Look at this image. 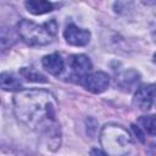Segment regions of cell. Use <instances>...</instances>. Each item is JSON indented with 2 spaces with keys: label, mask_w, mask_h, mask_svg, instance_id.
I'll return each instance as SVG.
<instances>
[{
  "label": "cell",
  "mask_w": 156,
  "mask_h": 156,
  "mask_svg": "<svg viewBox=\"0 0 156 156\" xmlns=\"http://www.w3.org/2000/svg\"><path fill=\"white\" fill-rule=\"evenodd\" d=\"M13 110L23 124L50 138V144L54 140L60 144L58 124L55 119L57 101L54 94L43 89L18 91L13 96Z\"/></svg>",
  "instance_id": "6da1fadb"
},
{
  "label": "cell",
  "mask_w": 156,
  "mask_h": 156,
  "mask_svg": "<svg viewBox=\"0 0 156 156\" xmlns=\"http://www.w3.org/2000/svg\"><path fill=\"white\" fill-rule=\"evenodd\" d=\"M100 143L110 156H128L133 150L130 134L118 124L104 126L100 133Z\"/></svg>",
  "instance_id": "7a4b0ae2"
},
{
  "label": "cell",
  "mask_w": 156,
  "mask_h": 156,
  "mask_svg": "<svg viewBox=\"0 0 156 156\" xmlns=\"http://www.w3.org/2000/svg\"><path fill=\"white\" fill-rule=\"evenodd\" d=\"M57 27L55 18H51L43 24H37L29 20H22L17 26V32L26 44L30 46H40L54 40Z\"/></svg>",
  "instance_id": "3957f363"
},
{
  "label": "cell",
  "mask_w": 156,
  "mask_h": 156,
  "mask_svg": "<svg viewBox=\"0 0 156 156\" xmlns=\"http://www.w3.org/2000/svg\"><path fill=\"white\" fill-rule=\"evenodd\" d=\"M80 83L87 90L94 94H100L107 89L110 84V77L105 72H94L84 77Z\"/></svg>",
  "instance_id": "277c9868"
},
{
  "label": "cell",
  "mask_w": 156,
  "mask_h": 156,
  "mask_svg": "<svg viewBox=\"0 0 156 156\" xmlns=\"http://www.w3.org/2000/svg\"><path fill=\"white\" fill-rule=\"evenodd\" d=\"M156 95V84H145L138 88V90L134 94V105L141 110L147 111L151 108L154 104V99Z\"/></svg>",
  "instance_id": "5b68a950"
},
{
  "label": "cell",
  "mask_w": 156,
  "mask_h": 156,
  "mask_svg": "<svg viewBox=\"0 0 156 156\" xmlns=\"http://www.w3.org/2000/svg\"><path fill=\"white\" fill-rule=\"evenodd\" d=\"M66 41L74 46H84L90 41V32L88 29L79 28L74 24H68L63 32Z\"/></svg>",
  "instance_id": "8992f818"
},
{
  "label": "cell",
  "mask_w": 156,
  "mask_h": 156,
  "mask_svg": "<svg viewBox=\"0 0 156 156\" xmlns=\"http://www.w3.org/2000/svg\"><path fill=\"white\" fill-rule=\"evenodd\" d=\"M69 67L72 69V73L74 77L79 78L80 80L88 76V73L91 71V62L88 56L78 54V55H72L68 60Z\"/></svg>",
  "instance_id": "52a82bcc"
},
{
  "label": "cell",
  "mask_w": 156,
  "mask_h": 156,
  "mask_svg": "<svg viewBox=\"0 0 156 156\" xmlns=\"http://www.w3.org/2000/svg\"><path fill=\"white\" fill-rule=\"evenodd\" d=\"M43 67L45 68V71H48L50 74L52 76H58L62 73L63 68H65V62L63 58L61 57L60 54L55 52V54H50L43 57Z\"/></svg>",
  "instance_id": "ba28073f"
},
{
  "label": "cell",
  "mask_w": 156,
  "mask_h": 156,
  "mask_svg": "<svg viewBox=\"0 0 156 156\" xmlns=\"http://www.w3.org/2000/svg\"><path fill=\"white\" fill-rule=\"evenodd\" d=\"M139 80H140V74L133 69L122 72L116 78V83L118 84V87L126 91H130L138 84Z\"/></svg>",
  "instance_id": "9c48e42d"
},
{
  "label": "cell",
  "mask_w": 156,
  "mask_h": 156,
  "mask_svg": "<svg viewBox=\"0 0 156 156\" xmlns=\"http://www.w3.org/2000/svg\"><path fill=\"white\" fill-rule=\"evenodd\" d=\"M0 83H1V88L7 91H16V90L22 89V84H21L20 79L13 73H10V72L1 73Z\"/></svg>",
  "instance_id": "30bf717a"
},
{
  "label": "cell",
  "mask_w": 156,
  "mask_h": 156,
  "mask_svg": "<svg viewBox=\"0 0 156 156\" xmlns=\"http://www.w3.org/2000/svg\"><path fill=\"white\" fill-rule=\"evenodd\" d=\"M24 6L33 15H44L54 10V4L49 1H26Z\"/></svg>",
  "instance_id": "8fae6325"
},
{
  "label": "cell",
  "mask_w": 156,
  "mask_h": 156,
  "mask_svg": "<svg viewBox=\"0 0 156 156\" xmlns=\"http://www.w3.org/2000/svg\"><path fill=\"white\" fill-rule=\"evenodd\" d=\"M20 74L28 82H38V83H46L48 79L39 72H37L35 69L33 68H27V67H23L21 68L20 71Z\"/></svg>",
  "instance_id": "7c38bea8"
},
{
  "label": "cell",
  "mask_w": 156,
  "mask_h": 156,
  "mask_svg": "<svg viewBox=\"0 0 156 156\" xmlns=\"http://www.w3.org/2000/svg\"><path fill=\"white\" fill-rule=\"evenodd\" d=\"M141 127L151 135H156V115H149V116H141L138 121Z\"/></svg>",
  "instance_id": "4fadbf2b"
},
{
  "label": "cell",
  "mask_w": 156,
  "mask_h": 156,
  "mask_svg": "<svg viewBox=\"0 0 156 156\" xmlns=\"http://www.w3.org/2000/svg\"><path fill=\"white\" fill-rule=\"evenodd\" d=\"M15 35L11 30H6L5 28L1 29V48L2 50H6L7 46H11L15 43Z\"/></svg>",
  "instance_id": "5bb4252c"
},
{
  "label": "cell",
  "mask_w": 156,
  "mask_h": 156,
  "mask_svg": "<svg viewBox=\"0 0 156 156\" xmlns=\"http://www.w3.org/2000/svg\"><path fill=\"white\" fill-rule=\"evenodd\" d=\"M132 129H133V132L135 133V135L138 136V139H139L141 143H144V141H145V139H144V134L141 133L140 128H139V127H136L135 124H132Z\"/></svg>",
  "instance_id": "9a60e30c"
},
{
  "label": "cell",
  "mask_w": 156,
  "mask_h": 156,
  "mask_svg": "<svg viewBox=\"0 0 156 156\" xmlns=\"http://www.w3.org/2000/svg\"><path fill=\"white\" fill-rule=\"evenodd\" d=\"M90 156H108L107 154H105L104 151L99 150V149H93L90 151Z\"/></svg>",
  "instance_id": "2e32d148"
},
{
  "label": "cell",
  "mask_w": 156,
  "mask_h": 156,
  "mask_svg": "<svg viewBox=\"0 0 156 156\" xmlns=\"http://www.w3.org/2000/svg\"><path fill=\"white\" fill-rule=\"evenodd\" d=\"M151 33H152V38H154V40L156 41V21L154 22V26L151 27Z\"/></svg>",
  "instance_id": "e0dca14e"
},
{
  "label": "cell",
  "mask_w": 156,
  "mask_h": 156,
  "mask_svg": "<svg viewBox=\"0 0 156 156\" xmlns=\"http://www.w3.org/2000/svg\"><path fill=\"white\" fill-rule=\"evenodd\" d=\"M154 62H155V63H156V54H155V55H154Z\"/></svg>",
  "instance_id": "ac0fdd59"
}]
</instances>
